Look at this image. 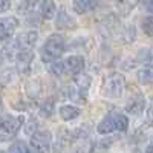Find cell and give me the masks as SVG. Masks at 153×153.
Masks as SVG:
<instances>
[{"instance_id": "cell-24", "label": "cell", "mask_w": 153, "mask_h": 153, "mask_svg": "<svg viewBox=\"0 0 153 153\" xmlns=\"http://www.w3.org/2000/svg\"><path fill=\"white\" fill-rule=\"evenodd\" d=\"M37 132H38V123L35 118H31L25 123V133L28 136H34Z\"/></svg>"}, {"instance_id": "cell-25", "label": "cell", "mask_w": 153, "mask_h": 153, "mask_svg": "<svg viewBox=\"0 0 153 153\" xmlns=\"http://www.w3.org/2000/svg\"><path fill=\"white\" fill-rule=\"evenodd\" d=\"M38 2H40V0H25V2L20 5L19 11L22 12V14H28V12H31V11H34L37 8Z\"/></svg>"}, {"instance_id": "cell-1", "label": "cell", "mask_w": 153, "mask_h": 153, "mask_svg": "<svg viewBox=\"0 0 153 153\" xmlns=\"http://www.w3.org/2000/svg\"><path fill=\"white\" fill-rule=\"evenodd\" d=\"M129 129V118L118 112H109L97 126V132L100 135H109L115 130L127 132Z\"/></svg>"}, {"instance_id": "cell-33", "label": "cell", "mask_w": 153, "mask_h": 153, "mask_svg": "<svg viewBox=\"0 0 153 153\" xmlns=\"http://www.w3.org/2000/svg\"><path fill=\"white\" fill-rule=\"evenodd\" d=\"M2 153H5V152H2Z\"/></svg>"}, {"instance_id": "cell-8", "label": "cell", "mask_w": 153, "mask_h": 153, "mask_svg": "<svg viewBox=\"0 0 153 153\" xmlns=\"http://www.w3.org/2000/svg\"><path fill=\"white\" fill-rule=\"evenodd\" d=\"M19 28V20L16 17H3L0 20V38L3 42L11 40L14 31Z\"/></svg>"}, {"instance_id": "cell-13", "label": "cell", "mask_w": 153, "mask_h": 153, "mask_svg": "<svg viewBox=\"0 0 153 153\" xmlns=\"http://www.w3.org/2000/svg\"><path fill=\"white\" fill-rule=\"evenodd\" d=\"M80 113H81V110L76 107V106L66 104V106H61L60 107V118L63 121H72L75 118H78Z\"/></svg>"}, {"instance_id": "cell-14", "label": "cell", "mask_w": 153, "mask_h": 153, "mask_svg": "<svg viewBox=\"0 0 153 153\" xmlns=\"http://www.w3.org/2000/svg\"><path fill=\"white\" fill-rule=\"evenodd\" d=\"M40 14L46 20L57 17V6L54 3V0H43L42 5H40Z\"/></svg>"}, {"instance_id": "cell-22", "label": "cell", "mask_w": 153, "mask_h": 153, "mask_svg": "<svg viewBox=\"0 0 153 153\" xmlns=\"http://www.w3.org/2000/svg\"><path fill=\"white\" fill-rule=\"evenodd\" d=\"M8 153H35V152L32 150V147H29L25 141H17V143H14L9 147Z\"/></svg>"}, {"instance_id": "cell-23", "label": "cell", "mask_w": 153, "mask_h": 153, "mask_svg": "<svg viewBox=\"0 0 153 153\" xmlns=\"http://www.w3.org/2000/svg\"><path fill=\"white\" fill-rule=\"evenodd\" d=\"M71 138L72 139H80V141H84V139L89 138V129H87L86 126L76 127L74 132H71Z\"/></svg>"}, {"instance_id": "cell-5", "label": "cell", "mask_w": 153, "mask_h": 153, "mask_svg": "<svg viewBox=\"0 0 153 153\" xmlns=\"http://www.w3.org/2000/svg\"><path fill=\"white\" fill-rule=\"evenodd\" d=\"M23 120H25L23 117H3L2 124H0V138H2V141H9V139L16 138Z\"/></svg>"}, {"instance_id": "cell-30", "label": "cell", "mask_w": 153, "mask_h": 153, "mask_svg": "<svg viewBox=\"0 0 153 153\" xmlns=\"http://www.w3.org/2000/svg\"><path fill=\"white\" fill-rule=\"evenodd\" d=\"M144 8L153 14V0H144Z\"/></svg>"}, {"instance_id": "cell-18", "label": "cell", "mask_w": 153, "mask_h": 153, "mask_svg": "<svg viewBox=\"0 0 153 153\" xmlns=\"http://www.w3.org/2000/svg\"><path fill=\"white\" fill-rule=\"evenodd\" d=\"M46 71H48L51 75H54V76H61V74L66 72V69H65V61L55 60V61L46 63Z\"/></svg>"}, {"instance_id": "cell-2", "label": "cell", "mask_w": 153, "mask_h": 153, "mask_svg": "<svg viewBox=\"0 0 153 153\" xmlns=\"http://www.w3.org/2000/svg\"><path fill=\"white\" fill-rule=\"evenodd\" d=\"M66 51V40L61 34H52L48 37V40L42 49V58L45 63H51L58 60L63 52Z\"/></svg>"}, {"instance_id": "cell-26", "label": "cell", "mask_w": 153, "mask_h": 153, "mask_svg": "<svg viewBox=\"0 0 153 153\" xmlns=\"http://www.w3.org/2000/svg\"><path fill=\"white\" fill-rule=\"evenodd\" d=\"M141 26L146 35L153 37V17H144L141 22Z\"/></svg>"}, {"instance_id": "cell-20", "label": "cell", "mask_w": 153, "mask_h": 153, "mask_svg": "<svg viewBox=\"0 0 153 153\" xmlns=\"http://www.w3.org/2000/svg\"><path fill=\"white\" fill-rule=\"evenodd\" d=\"M38 112H40L42 117L51 118V117H52V113L55 112V103H54V100H46V101H43V103L40 104V107H38Z\"/></svg>"}, {"instance_id": "cell-16", "label": "cell", "mask_w": 153, "mask_h": 153, "mask_svg": "<svg viewBox=\"0 0 153 153\" xmlns=\"http://www.w3.org/2000/svg\"><path fill=\"white\" fill-rule=\"evenodd\" d=\"M136 63L147 66H153V48H144L138 52L136 55Z\"/></svg>"}, {"instance_id": "cell-11", "label": "cell", "mask_w": 153, "mask_h": 153, "mask_svg": "<svg viewBox=\"0 0 153 153\" xmlns=\"http://www.w3.org/2000/svg\"><path fill=\"white\" fill-rule=\"evenodd\" d=\"M55 26L58 29H74L76 26L75 20L66 12V9H60L57 12V17H55Z\"/></svg>"}, {"instance_id": "cell-15", "label": "cell", "mask_w": 153, "mask_h": 153, "mask_svg": "<svg viewBox=\"0 0 153 153\" xmlns=\"http://www.w3.org/2000/svg\"><path fill=\"white\" fill-rule=\"evenodd\" d=\"M136 78L144 86L153 84V66H144L143 69H139L136 72Z\"/></svg>"}, {"instance_id": "cell-28", "label": "cell", "mask_w": 153, "mask_h": 153, "mask_svg": "<svg viewBox=\"0 0 153 153\" xmlns=\"http://www.w3.org/2000/svg\"><path fill=\"white\" fill-rule=\"evenodd\" d=\"M146 123H153V97L149 101V107H147V113H146Z\"/></svg>"}, {"instance_id": "cell-7", "label": "cell", "mask_w": 153, "mask_h": 153, "mask_svg": "<svg viewBox=\"0 0 153 153\" xmlns=\"http://www.w3.org/2000/svg\"><path fill=\"white\" fill-rule=\"evenodd\" d=\"M144 107H146L144 95L139 91H136V89H133V91L130 92V95H129V98H127L126 106H124L126 112H129L132 115H139V113H143Z\"/></svg>"}, {"instance_id": "cell-21", "label": "cell", "mask_w": 153, "mask_h": 153, "mask_svg": "<svg viewBox=\"0 0 153 153\" xmlns=\"http://www.w3.org/2000/svg\"><path fill=\"white\" fill-rule=\"evenodd\" d=\"M139 3V0H123V2L118 3V9H120V14L121 16H129L130 11Z\"/></svg>"}, {"instance_id": "cell-4", "label": "cell", "mask_w": 153, "mask_h": 153, "mask_svg": "<svg viewBox=\"0 0 153 153\" xmlns=\"http://www.w3.org/2000/svg\"><path fill=\"white\" fill-rule=\"evenodd\" d=\"M126 80L124 76L118 72H112L106 75L104 83H103V94L107 98H120L124 92Z\"/></svg>"}, {"instance_id": "cell-27", "label": "cell", "mask_w": 153, "mask_h": 153, "mask_svg": "<svg viewBox=\"0 0 153 153\" xmlns=\"http://www.w3.org/2000/svg\"><path fill=\"white\" fill-rule=\"evenodd\" d=\"M16 78V71H12V69H5L2 72V84L3 86H8L11 81H14Z\"/></svg>"}, {"instance_id": "cell-32", "label": "cell", "mask_w": 153, "mask_h": 153, "mask_svg": "<svg viewBox=\"0 0 153 153\" xmlns=\"http://www.w3.org/2000/svg\"><path fill=\"white\" fill-rule=\"evenodd\" d=\"M146 153H153V136H152V139H150V144L147 146V152Z\"/></svg>"}, {"instance_id": "cell-17", "label": "cell", "mask_w": 153, "mask_h": 153, "mask_svg": "<svg viewBox=\"0 0 153 153\" xmlns=\"http://www.w3.org/2000/svg\"><path fill=\"white\" fill-rule=\"evenodd\" d=\"M72 8L76 14H86L94 8L92 0H72Z\"/></svg>"}, {"instance_id": "cell-9", "label": "cell", "mask_w": 153, "mask_h": 153, "mask_svg": "<svg viewBox=\"0 0 153 153\" xmlns=\"http://www.w3.org/2000/svg\"><path fill=\"white\" fill-rule=\"evenodd\" d=\"M65 69L69 75H80L84 69V58L81 55H71L65 60Z\"/></svg>"}, {"instance_id": "cell-19", "label": "cell", "mask_w": 153, "mask_h": 153, "mask_svg": "<svg viewBox=\"0 0 153 153\" xmlns=\"http://www.w3.org/2000/svg\"><path fill=\"white\" fill-rule=\"evenodd\" d=\"M135 37H136V29L133 25H127L120 31V38L124 43H132L135 40Z\"/></svg>"}, {"instance_id": "cell-6", "label": "cell", "mask_w": 153, "mask_h": 153, "mask_svg": "<svg viewBox=\"0 0 153 153\" xmlns=\"http://www.w3.org/2000/svg\"><path fill=\"white\" fill-rule=\"evenodd\" d=\"M52 144V133L49 130H38L31 136V147L35 153H48Z\"/></svg>"}, {"instance_id": "cell-29", "label": "cell", "mask_w": 153, "mask_h": 153, "mask_svg": "<svg viewBox=\"0 0 153 153\" xmlns=\"http://www.w3.org/2000/svg\"><path fill=\"white\" fill-rule=\"evenodd\" d=\"M110 144H112V141H110V139H103V141H100V143L97 144V149L106 150L107 147H110Z\"/></svg>"}, {"instance_id": "cell-31", "label": "cell", "mask_w": 153, "mask_h": 153, "mask_svg": "<svg viewBox=\"0 0 153 153\" xmlns=\"http://www.w3.org/2000/svg\"><path fill=\"white\" fill-rule=\"evenodd\" d=\"M0 2H2V5H0V11L6 12L9 9V0H0Z\"/></svg>"}, {"instance_id": "cell-10", "label": "cell", "mask_w": 153, "mask_h": 153, "mask_svg": "<svg viewBox=\"0 0 153 153\" xmlns=\"http://www.w3.org/2000/svg\"><path fill=\"white\" fill-rule=\"evenodd\" d=\"M37 40H38V34L37 31H28V32H23L20 34L16 42L19 45L20 49H32L35 45H37Z\"/></svg>"}, {"instance_id": "cell-3", "label": "cell", "mask_w": 153, "mask_h": 153, "mask_svg": "<svg viewBox=\"0 0 153 153\" xmlns=\"http://www.w3.org/2000/svg\"><path fill=\"white\" fill-rule=\"evenodd\" d=\"M91 87V76L89 75H80L71 83L66 89L69 100L75 101L78 104H86L87 101V91Z\"/></svg>"}, {"instance_id": "cell-12", "label": "cell", "mask_w": 153, "mask_h": 153, "mask_svg": "<svg viewBox=\"0 0 153 153\" xmlns=\"http://www.w3.org/2000/svg\"><path fill=\"white\" fill-rule=\"evenodd\" d=\"M25 92H26V95L31 100H37L38 97H40V94H42V83H40V80H37V78L28 80L26 84H25Z\"/></svg>"}]
</instances>
